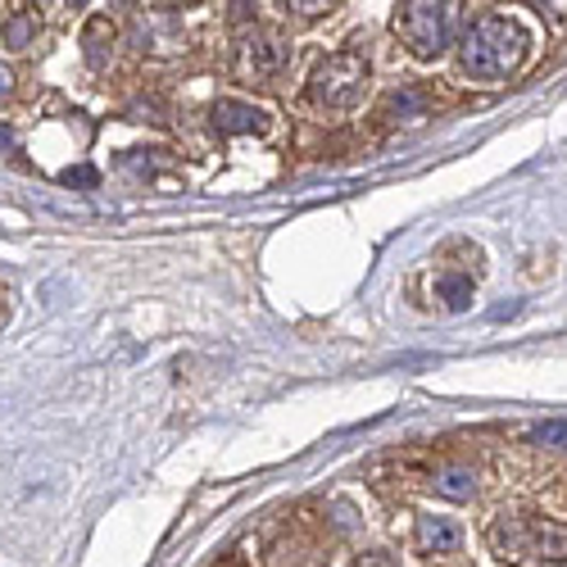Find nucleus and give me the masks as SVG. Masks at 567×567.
<instances>
[{"label":"nucleus","instance_id":"1","mask_svg":"<svg viewBox=\"0 0 567 567\" xmlns=\"http://www.w3.org/2000/svg\"><path fill=\"white\" fill-rule=\"evenodd\" d=\"M522 59H527V33L522 27L513 19H504V14H486L463 33L459 73L472 78V82H504L509 73L522 69Z\"/></svg>","mask_w":567,"mask_h":567},{"label":"nucleus","instance_id":"2","mask_svg":"<svg viewBox=\"0 0 567 567\" xmlns=\"http://www.w3.org/2000/svg\"><path fill=\"white\" fill-rule=\"evenodd\" d=\"M368 92V59L359 50H336L327 55L309 78V105L327 114H345L364 101Z\"/></svg>","mask_w":567,"mask_h":567},{"label":"nucleus","instance_id":"3","mask_svg":"<svg viewBox=\"0 0 567 567\" xmlns=\"http://www.w3.org/2000/svg\"><path fill=\"white\" fill-rule=\"evenodd\" d=\"M459 23V5H432V0H417V5H400L395 10V33L404 37V46L417 59H436L454 37Z\"/></svg>","mask_w":567,"mask_h":567},{"label":"nucleus","instance_id":"4","mask_svg":"<svg viewBox=\"0 0 567 567\" xmlns=\"http://www.w3.org/2000/svg\"><path fill=\"white\" fill-rule=\"evenodd\" d=\"M286 42L277 33H263V27H255V33L241 37V46H236V78L246 82H273L282 69H286Z\"/></svg>","mask_w":567,"mask_h":567},{"label":"nucleus","instance_id":"5","mask_svg":"<svg viewBox=\"0 0 567 567\" xmlns=\"http://www.w3.org/2000/svg\"><path fill=\"white\" fill-rule=\"evenodd\" d=\"M209 118H214V128L223 137H246V132L268 128V114L259 105H246V101H218L214 109H209Z\"/></svg>","mask_w":567,"mask_h":567},{"label":"nucleus","instance_id":"6","mask_svg":"<svg viewBox=\"0 0 567 567\" xmlns=\"http://www.w3.org/2000/svg\"><path fill=\"white\" fill-rule=\"evenodd\" d=\"M413 545H417V554H454L463 545V531L450 518L423 513V518H417V527H413Z\"/></svg>","mask_w":567,"mask_h":567},{"label":"nucleus","instance_id":"7","mask_svg":"<svg viewBox=\"0 0 567 567\" xmlns=\"http://www.w3.org/2000/svg\"><path fill=\"white\" fill-rule=\"evenodd\" d=\"M527 554L567 558V527H558V522H535V527H527Z\"/></svg>","mask_w":567,"mask_h":567},{"label":"nucleus","instance_id":"8","mask_svg":"<svg viewBox=\"0 0 567 567\" xmlns=\"http://www.w3.org/2000/svg\"><path fill=\"white\" fill-rule=\"evenodd\" d=\"M82 46H86V64H92V69H105L109 55H114V23H109L105 14H96L92 23H86Z\"/></svg>","mask_w":567,"mask_h":567},{"label":"nucleus","instance_id":"9","mask_svg":"<svg viewBox=\"0 0 567 567\" xmlns=\"http://www.w3.org/2000/svg\"><path fill=\"white\" fill-rule=\"evenodd\" d=\"M491 545H495V554H499V558H509V554H527V527H522L518 518L504 513V518L491 527Z\"/></svg>","mask_w":567,"mask_h":567},{"label":"nucleus","instance_id":"10","mask_svg":"<svg viewBox=\"0 0 567 567\" xmlns=\"http://www.w3.org/2000/svg\"><path fill=\"white\" fill-rule=\"evenodd\" d=\"M436 491L445 499H472L476 495V472L472 468H440L436 472Z\"/></svg>","mask_w":567,"mask_h":567},{"label":"nucleus","instance_id":"11","mask_svg":"<svg viewBox=\"0 0 567 567\" xmlns=\"http://www.w3.org/2000/svg\"><path fill=\"white\" fill-rule=\"evenodd\" d=\"M436 295L445 300V309H468V300H472V277H463V273H440V277H436Z\"/></svg>","mask_w":567,"mask_h":567},{"label":"nucleus","instance_id":"12","mask_svg":"<svg viewBox=\"0 0 567 567\" xmlns=\"http://www.w3.org/2000/svg\"><path fill=\"white\" fill-rule=\"evenodd\" d=\"M527 445H541V450H567V417L535 423V427L527 432Z\"/></svg>","mask_w":567,"mask_h":567},{"label":"nucleus","instance_id":"13","mask_svg":"<svg viewBox=\"0 0 567 567\" xmlns=\"http://www.w3.org/2000/svg\"><path fill=\"white\" fill-rule=\"evenodd\" d=\"M33 33H37V19H33V14H14V19L5 23V46L27 50V46H33Z\"/></svg>","mask_w":567,"mask_h":567},{"label":"nucleus","instance_id":"14","mask_svg":"<svg viewBox=\"0 0 567 567\" xmlns=\"http://www.w3.org/2000/svg\"><path fill=\"white\" fill-rule=\"evenodd\" d=\"M64 182H69V187H96V173H92V168H69Z\"/></svg>","mask_w":567,"mask_h":567},{"label":"nucleus","instance_id":"15","mask_svg":"<svg viewBox=\"0 0 567 567\" xmlns=\"http://www.w3.org/2000/svg\"><path fill=\"white\" fill-rule=\"evenodd\" d=\"M359 567H395V563H391V554H381V550H377V554H364Z\"/></svg>","mask_w":567,"mask_h":567},{"label":"nucleus","instance_id":"16","mask_svg":"<svg viewBox=\"0 0 567 567\" xmlns=\"http://www.w3.org/2000/svg\"><path fill=\"white\" fill-rule=\"evenodd\" d=\"M10 92H14V73H10L5 64H0V101H5Z\"/></svg>","mask_w":567,"mask_h":567},{"label":"nucleus","instance_id":"17","mask_svg":"<svg viewBox=\"0 0 567 567\" xmlns=\"http://www.w3.org/2000/svg\"><path fill=\"white\" fill-rule=\"evenodd\" d=\"M10 151H14V132L0 128V155H10Z\"/></svg>","mask_w":567,"mask_h":567}]
</instances>
